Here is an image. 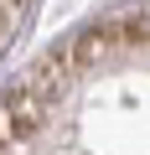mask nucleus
I'll return each mask as SVG.
<instances>
[{
    "label": "nucleus",
    "instance_id": "f257e3e1",
    "mask_svg": "<svg viewBox=\"0 0 150 155\" xmlns=\"http://www.w3.org/2000/svg\"><path fill=\"white\" fill-rule=\"evenodd\" d=\"M42 129H47V98H36L26 83L0 98V145H5V150L31 145Z\"/></svg>",
    "mask_w": 150,
    "mask_h": 155
}]
</instances>
